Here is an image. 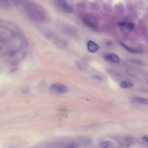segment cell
Returning a JSON list of instances; mask_svg holds the SVG:
<instances>
[{"label": "cell", "instance_id": "6da1fadb", "mask_svg": "<svg viewBox=\"0 0 148 148\" xmlns=\"http://www.w3.org/2000/svg\"><path fill=\"white\" fill-rule=\"evenodd\" d=\"M30 15L34 20L39 22L47 21L49 17L47 12L43 7L38 3L32 2L28 5Z\"/></svg>", "mask_w": 148, "mask_h": 148}, {"label": "cell", "instance_id": "7a4b0ae2", "mask_svg": "<svg viewBox=\"0 0 148 148\" xmlns=\"http://www.w3.org/2000/svg\"><path fill=\"white\" fill-rule=\"evenodd\" d=\"M50 89L53 93L58 94L65 93L69 91V89L67 86L59 83L51 85L50 87Z\"/></svg>", "mask_w": 148, "mask_h": 148}, {"label": "cell", "instance_id": "3957f363", "mask_svg": "<svg viewBox=\"0 0 148 148\" xmlns=\"http://www.w3.org/2000/svg\"><path fill=\"white\" fill-rule=\"evenodd\" d=\"M57 2L59 7L65 13H70L73 12V8L65 0H57Z\"/></svg>", "mask_w": 148, "mask_h": 148}, {"label": "cell", "instance_id": "277c9868", "mask_svg": "<svg viewBox=\"0 0 148 148\" xmlns=\"http://www.w3.org/2000/svg\"><path fill=\"white\" fill-rule=\"evenodd\" d=\"M76 141L78 144L83 146H88L92 143V140L90 137H81L75 139Z\"/></svg>", "mask_w": 148, "mask_h": 148}, {"label": "cell", "instance_id": "5b68a950", "mask_svg": "<svg viewBox=\"0 0 148 148\" xmlns=\"http://www.w3.org/2000/svg\"><path fill=\"white\" fill-rule=\"evenodd\" d=\"M87 48L90 53H94L98 50L99 47L98 45L94 41L89 40L87 43Z\"/></svg>", "mask_w": 148, "mask_h": 148}, {"label": "cell", "instance_id": "8992f818", "mask_svg": "<svg viewBox=\"0 0 148 148\" xmlns=\"http://www.w3.org/2000/svg\"><path fill=\"white\" fill-rule=\"evenodd\" d=\"M119 43L121 46H122L126 50V51L128 52L129 53L134 54H140L143 53L142 50L133 49V48H130L124 43L121 42H120Z\"/></svg>", "mask_w": 148, "mask_h": 148}, {"label": "cell", "instance_id": "52a82bcc", "mask_svg": "<svg viewBox=\"0 0 148 148\" xmlns=\"http://www.w3.org/2000/svg\"><path fill=\"white\" fill-rule=\"evenodd\" d=\"M105 58L115 63H118L120 62L119 57L117 55L113 53L107 54L105 55Z\"/></svg>", "mask_w": 148, "mask_h": 148}, {"label": "cell", "instance_id": "ba28073f", "mask_svg": "<svg viewBox=\"0 0 148 148\" xmlns=\"http://www.w3.org/2000/svg\"><path fill=\"white\" fill-rule=\"evenodd\" d=\"M133 101L138 103L145 104H148V103L147 99L139 97H135L133 99Z\"/></svg>", "mask_w": 148, "mask_h": 148}, {"label": "cell", "instance_id": "9c48e42d", "mask_svg": "<svg viewBox=\"0 0 148 148\" xmlns=\"http://www.w3.org/2000/svg\"><path fill=\"white\" fill-rule=\"evenodd\" d=\"M119 25L123 27H126L128 29L131 30H133L135 27V24L132 23H126L124 22H120Z\"/></svg>", "mask_w": 148, "mask_h": 148}, {"label": "cell", "instance_id": "30bf717a", "mask_svg": "<svg viewBox=\"0 0 148 148\" xmlns=\"http://www.w3.org/2000/svg\"><path fill=\"white\" fill-rule=\"evenodd\" d=\"M120 86L123 88H131L133 86V84L130 82L124 81L121 82Z\"/></svg>", "mask_w": 148, "mask_h": 148}, {"label": "cell", "instance_id": "8fae6325", "mask_svg": "<svg viewBox=\"0 0 148 148\" xmlns=\"http://www.w3.org/2000/svg\"><path fill=\"white\" fill-rule=\"evenodd\" d=\"M111 145V143L108 141H104L100 144L101 147L104 148H107L109 147Z\"/></svg>", "mask_w": 148, "mask_h": 148}, {"label": "cell", "instance_id": "7c38bea8", "mask_svg": "<svg viewBox=\"0 0 148 148\" xmlns=\"http://www.w3.org/2000/svg\"><path fill=\"white\" fill-rule=\"evenodd\" d=\"M129 61L132 63L137 64V65H141L143 64L142 62L141 61L134 59H131L129 60Z\"/></svg>", "mask_w": 148, "mask_h": 148}, {"label": "cell", "instance_id": "4fadbf2b", "mask_svg": "<svg viewBox=\"0 0 148 148\" xmlns=\"http://www.w3.org/2000/svg\"><path fill=\"white\" fill-rule=\"evenodd\" d=\"M93 78L94 79H95L96 80H98V81H102V78L100 76L98 75H95L94 76Z\"/></svg>", "mask_w": 148, "mask_h": 148}, {"label": "cell", "instance_id": "5bb4252c", "mask_svg": "<svg viewBox=\"0 0 148 148\" xmlns=\"http://www.w3.org/2000/svg\"><path fill=\"white\" fill-rule=\"evenodd\" d=\"M148 137L147 136H144L143 137V139L145 142L147 143L148 142Z\"/></svg>", "mask_w": 148, "mask_h": 148}, {"label": "cell", "instance_id": "9a60e30c", "mask_svg": "<svg viewBox=\"0 0 148 148\" xmlns=\"http://www.w3.org/2000/svg\"><path fill=\"white\" fill-rule=\"evenodd\" d=\"M15 52L13 51H11L10 52V57L13 56L15 54Z\"/></svg>", "mask_w": 148, "mask_h": 148}]
</instances>
